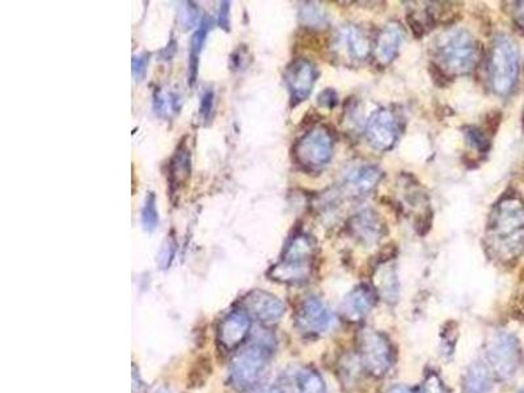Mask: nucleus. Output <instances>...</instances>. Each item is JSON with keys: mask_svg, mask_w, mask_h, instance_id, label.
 Here are the masks:
<instances>
[{"mask_svg": "<svg viewBox=\"0 0 524 393\" xmlns=\"http://www.w3.org/2000/svg\"><path fill=\"white\" fill-rule=\"evenodd\" d=\"M250 326V317L243 308L230 312L219 326L218 343L221 348L226 352L238 349L249 335Z\"/></svg>", "mask_w": 524, "mask_h": 393, "instance_id": "ddd939ff", "label": "nucleus"}, {"mask_svg": "<svg viewBox=\"0 0 524 393\" xmlns=\"http://www.w3.org/2000/svg\"><path fill=\"white\" fill-rule=\"evenodd\" d=\"M376 297L373 290L362 285L351 290L341 304V315L349 323L364 320L375 306Z\"/></svg>", "mask_w": 524, "mask_h": 393, "instance_id": "4468645a", "label": "nucleus"}, {"mask_svg": "<svg viewBox=\"0 0 524 393\" xmlns=\"http://www.w3.org/2000/svg\"><path fill=\"white\" fill-rule=\"evenodd\" d=\"M374 286L384 302L396 303L399 299V278L396 269L391 263H384L374 272Z\"/></svg>", "mask_w": 524, "mask_h": 393, "instance_id": "a211bd4d", "label": "nucleus"}, {"mask_svg": "<svg viewBox=\"0 0 524 393\" xmlns=\"http://www.w3.org/2000/svg\"><path fill=\"white\" fill-rule=\"evenodd\" d=\"M358 358L362 367L373 375L383 378L390 372L394 362L393 345L383 333L365 328L358 333Z\"/></svg>", "mask_w": 524, "mask_h": 393, "instance_id": "0eeeda50", "label": "nucleus"}, {"mask_svg": "<svg viewBox=\"0 0 524 393\" xmlns=\"http://www.w3.org/2000/svg\"><path fill=\"white\" fill-rule=\"evenodd\" d=\"M319 104L324 108H332L337 104V94L333 90H325L319 96Z\"/></svg>", "mask_w": 524, "mask_h": 393, "instance_id": "473e14b6", "label": "nucleus"}, {"mask_svg": "<svg viewBox=\"0 0 524 393\" xmlns=\"http://www.w3.org/2000/svg\"><path fill=\"white\" fill-rule=\"evenodd\" d=\"M230 8H231V3L230 2H221V8H219V27L227 31H230Z\"/></svg>", "mask_w": 524, "mask_h": 393, "instance_id": "2f4dec72", "label": "nucleus"}, {"mask_svg": "<svg viewBox=\"0 0 524 393\" xmlns=\"http://www.w3.org/2000/svg\"><path fill=\"white\" fill-rule=\"evenodd\" d=\"M294 393H327L324 380L316 370L302 367L292 377Z\"/></svg>", "mask_w": 524, "mask_h": 393, "instance_id": "412c9836", "label": "nucleus"}, {"mask_svg": "<svg viewBox=\"0 0 524 393\" xmlns=\"http://www.w3.org/2000/svg\"><path fill=\"white\" fill-rule=\"evenodd\" d=\"M198 19H200V13H198L197 5L192 2L186 3L185 8L181 13V22L186 28H192L198 22Z\"/></svg>", "mask_w": 524, "mask_h": 393, "instance_id": "c756f323", "label": "nucleus"}, {"mask_svg": "<svg viewBox=\"0 0 524 393\" xmlns=\"http://www.w3.org/2000/svg\"><path fill=\"white\" fill-rule=\"evenodd\" d=\"M315 252V240L310 235H296L285 248L281 261L272 266L267 275L270 280L286 285L306 282L312 274Z\"/></svg>", "mask_w": 524, "mask_h": 393, "instance_id": "20e7f679", "label": "nucleus"}, {"mask_svg": "<svg viewBox=\"0 0 524 393\" xmlns=\"http://www.w3.org/2000/svg\"><path fill=\"white\" fill-rule=\"evenodd\" d=\"M140 219L146 231L151 232L159 225V212L157 209V196L155 193H149L145 198L142 211H140Z\"/></svg>", "mask_w": 524, "mask_h": 393, "instance_id": "b1692460", "label": "nucleus"}, {"mask_svg": "<svg viewBox=\"0 0 524 393\" xmlns=\"http://www.w3.org/2000/svg\"><path fill=\"white\" fill-rule=\"evenodd\" d=\"M512 19H514L515 24L524 31V2L515 3L514 7H512Z\"/></svg>", "mask_w": 524, "mask_h": 393, "instance_id": "72a5a7b5", "label": "nucleus"}, {"mask_svg": "<svg viewBox=\"0 0 524 393\" xmlns=\"http://www.w3.org/2000/svg\"><path fill=\"white\" fill-rule=\"evenodd\" d=\"M212 108H214V92L206 91L203 94V99H201V116H203L204 120H209Z\"/></svg>", "mask_w": 524, "mask_h": 393, "instance_id": "7c9ffc66", "label": "nucleus"}, {"mask_svg": "<svg viewBox=\"0 0 524 393\" xmlns=\"http://www.w3.org/2000/svg\"><path fill=\"white\" fill-rule=\"evenodd\" d=\"M178 96L175 94H155L154 109L158 116H169L178 111Z\"/></svg>", "mask_w": 524, "mask_h": 393, "instance_id": "a878e982", "label": "nucleus"}, {"mask_svg": "<svg viewBox=\"0 0 524 393\" xmlns=\"http://www.w3.org/2000/svg\"><path fill=\"white\" fill-rule=\"evenodd\" d=\"M299 17L307 27L324 28L327 24V13L321 5L313 4V3H308L304 7H302Z\"/></svg>", "mask_w": 524, "mask_h": 393, "instance_id": "393cba45", "label": "nucleus"}, {"mask_svg": "<svg viewBox=\"0 0 524 393\" xmlns=\"http://www.w3.org/2000/svg\"><path fill=\"white\" fill-rule=\"evenodd\" d=\"M366 137L375 150H391L399 137V123L393 112L388 109L374 112L366 125Z\"/></svg>", "mask_w": 524, "mask_h": 393, "instance_id": "9d476101", "label": "nucleus"}, {"mask_svg": "<svg viewBox=\"0 0 524 393\" xmlns=\"http://www.w3.org/2000/svg\"><path fill=\"white\" fill-rule=\"evenodd\" d=\"M333 147L335 142L330 130L324 126H316L298 140L294 154L299 165L306 168H319L330 162Z\"/></svg>", "mask_w": 524, "mask_h": 393, "instance_id": "6e6552de", "label": "nucleus"}, {"mask_svg": "<svg viewBox=\"0 0 524 393\" xmlns=\"http://www.w3.org/2000/svg\"><path fill=\"white\" fill-rule=\"evenodd\" d=\"M492 375L488 364H471L463 377V393H488L492 387Z\"/></svg>", "mask_w": 524, "mask_h": 393, "instance_id": "6ab92c4d", "label": "nucleus"}, {"mask_svg": "<svg viewBox=\"0 0 524 393\" xmlns=\"http://www.w3.org/2000/svg\"><path fill=\"white\" fill-rule=\"evenodd\" d=\"M341 41L353 58H367L368 53H370V42H368L364 31H359L358 28L353 27V25L344 28L341 31Z\"/></svg>", "mask_w": 524, "mask_h": 393, "instance_id": "5701e85b", "label": "nucleus"}, {"mask_svg": "<svg viewBox=\"0 0 524 393\" xmlns=\"http://www.w3.org/2000/svg\"><path fill=\"white\" fill-rule=\"evenodd\" d=\"M159 393H167V392H159Z\"/></svg>", "mask_w": 524, "mask_h": 393, "instance_id": "4c0bfd02", "label": "nucleus"}, {"mask_svg": "<svg viewBox=\"0 0 524 393\" xmlns=\"http://www.w3.org/2000/svg\"><path fill=\"white\" fill-rule=\"evenodd\" d=\"M479 46L468 31L452 28L440 34L436 44L438 66L448 76H466L479 61Z\"/></svg>", "mask_w": 524, "mask_h": 393, "instance_id": "f03ea898", "label": "nucleus"}, {"mask_svg": "<svg viewBox=\"0 0 524 393\" xmlns=\"http://www.w3.org/2000/svg\"><path fill=\"white\" fill-rule=\"evenodd\" d=\"M176 246H177V243H176L174 237H169L166 240V243L163 244V246H161L159 255V265L161 269H167L171 265L176 254Z\"/></svg>", "mask_w": 524, "mask_h": 393, "instance_id": "cd10ccee", "label": "nucleus"}, {"mask_svg": "<svg viewBox=\"0 0 524 393\" xmlns=\"http://www.w3.org/2000/svg\"><path fill=\"white\" fill-rule=\"evenodd\" d=\"M241 308L265 326L278 323L285 314V304L276 295L262 290H253L243 298Z\"/></svg>", "mask_w": 524, "mask_h": 393, "instance_id": "9b49d317", "label": "nucleus"}, {"mask_svg": "<svg viewBox=\"0 0 524 393\" xmlns=\"http://www.w3.org/2000/svg\"><path fill=\"white\" fill-rule=\"evenodd\" d=\"M212 30V20L203 19L201 22L198 30L193 33L190 39L189 49V83L190 85H194L197 80L198 66H200V56L203 51L204 41H206L207 34Z\"/></svg>", "mask_w": 524, "mask_h": 393, "instance_id": "aec40b11", "label": "nucleus"}, {"mask_svg": "<svg viewBox=\"0 0 524 393\" xmlns=\"http://www.w3.org/2000/svg\"><path fill=\"white\" fill-rule=\"evenodd\" d=\"M149 62V54L143 53L132 58V77L137 82H140L146 76L147 66Z\"/></svg>", "mask_w": 524, "mask_h": 393, "instance_id": "c85d7f7f", "label": "nucleus"}, {"mask_svg": "<svg viewBox=\"0 0 524 393\" xmlns=\"http://www.w3.org/2000/svg\"><path fill=\"white\" fill-rule=\"evenodd\" d=\"M190 171H192V154H190L189 146L183 140L169 162L168 183L172 194L180 191L188 183Z\"/></svg>", "mask_w": 524, "mask_h": 393, "instance_id": "2eb2a0df", "label": "nucleus"}, {"mask_svg": "<svg viewBox=\"0 0 524 393\" xmlns=\"http://www.w3.org/2000/svg\"><path fill=\"white\" fill-rule=\"evenodd\" d=\"M275 353V340L261 337L244 346L233 357L230 367V384L238 392L253 389L260 380Z\"/></svg>", "mask_w": 524, "mask_h": 393, "instance_id": "7ed1b4c3", "label": "nucleus"}, {"mask_svg": "<svg viewBox=\"0 0 524 393\" xmlns=\"http://www.w3.org/2000/svg\"><path fill=\"white\" fill-rule=\"evenodd\" d=\"M318 70L312 62L307 59H296L286 71V83L294 104L303 103L313 90Z\"/></svg>", "mask_w": 524, "mask_h": 393, "instance_id": "f8f14e48", "label": "nucleus"}, {"mask_svg": "<svg viewBox=\"0 0 524 393\" xmlns=\"http://www.w3.org/2000/svg\"><path fill=\"white\" fill-rule=\"evenodd\" d=\"M333 324H335L333 312L319 298H307L296 312V328L307 337H319L325 335L332 328Z\"/></svg>", "mask_w": 524, "mask_h": 393, "instance_id": "1a4fd4ad", "label": "nucleus"}, {"mask_svg": "<svg viewBox=\"0 0 524 393\" xmlns=\"http://www.w3.org/2000/svg\"><path fill=\"white\" fill-rule=\"evenodd\" d=\"M486 249L500 263H511L524 254V201L505 194L493 208L485 234Z\"/></svg>", "mask_w": 524, "mask_h": 393, "instance_id": "f257e3e1", "label": "nucleus"}, {"mask_svg": "<svg viewBox=\"0 0 524 393\" xmlns=\"http://www.w3.org/2000/svg\"><path fill=\"white\" fill-rule=\"evenodd\" d=\"M257 393H285V392L282 391L281 389H278V387H267V389H262V391Z\"/></svg>", "mask_w": 524, "mask_h": 393, "instance_id": "c9c22d12", "label": "nucleus"}, {"mask_svg": "<svg viewBox=\"0 0 524 393\" xmlns=\"http://www.w3.org/2000/svg\"><path fill=\"white\" fill-rule=\"evenodd\" d=\"M421 393H448L447 387L436 372H429L423 379Z\"/></svg>", "mask_w": 524, "mask_h": 393, "instance_id": "bb28decb", "label": "nucleus"}, {"mask_svg": "<svg viewBox=\"0 0 524 393\" xmlns=\"http://www.w3.org/2000/svg\"><path fill=\"white\" fill-rule=\"evenodd\" d=\"M486 361L492 374L501 380H509L519 371L522 364V349L515 335L497 332L486 344Z\"/></svg>", "mask_w": 524, "mask_h": 393, "instance_id": "423d86ee", "label": "nucleus"}, {"mask_svg": "<svg viewBox=\"0 0 524 393\" xmlns=\"http://www.w3.org/2000/svg\"><path fill=\"white\" fill-rule=\"evenodd\" d=\"M383 172L373 165L359 166L348 174V185L353 188L357 193H368L378 185L382 180Z\"/></svg>", "mask_w": 524, "mask_h": 393, "instance_id": "4be33fe9", "label": "nucleus"}, {"mask_svg": "<svg viewBox=\"0 0 524 393\" xmlns=\"http://www.w3.org/2000/svg\"><path fill=\"white\" fill-rule=\"evenodd\" d=\"M402 37H404V33H402V28L396 22H391L384 30L380 31L375 46V56L382 65H388V63L396 58L400 45L402 42Z\"/></svg>", "mask_w": 524, "mask_h": 393, "instance_id": "dca6fc26", "label": "nucleus"}, {"mask_svg": "<svg viewBox=\"0 0 524 393\" xmlns=\"http://www.w3.org/2000/svg\"><path fill=\"white\" fill-rule=\"evenodd\" d=\"M489 80L495 94L508 96L519 76V50L511 37L501 34L494 39L489 56Z\"/></svg>", "mask_w": 524, "mask_h": 393, "instance_id": "39448f33", "label": "nucleus"}, {"mask_svg": "<svg viewBox=\"0 0 524 393\" xmlns=\"http://www.w3.org/2000/svg\"><path fill=\"white\" fill-rule=\"evenodd\" d=\"M387 393H414L411 389L408 386H402V384H397V386L391 387Z\"/></svg>", "mask_w": 524, "mask_h": 393, "instance_id": "f704fd0d", "label": "nucleus"}, {"mask_svg": "<svg viewBox=\"0 0 524 393\" xmlns=\"http://www.w3.org/2000/svg\"><path fill=\"white\" fill-rule=\"evenodd\" d=\"M351 231L354 237H358L361 242L371 244L378 242L383 235V225L378 215L373 210H365L357 214L351 219Z\"/></svg>", "mask_w": 524, "mask_h": 393, "instance_id": "f3484780", "label": "nucleus"}, {"mask_svg": "<svg viewBox=\"0 0 524 393\" xmlns=\"http://www.w3.org/2000/svg\"><path fill=\"white\" fill-rule=\"evenodd\" d=\"M519 393H524V387L522 389H520Z\"/></svg>", "mask_w": 524, "mask_h": 393, "instance_id": "e433bc0d", "label": "nucleus"}]
</instances>
